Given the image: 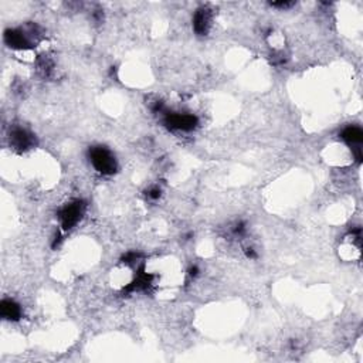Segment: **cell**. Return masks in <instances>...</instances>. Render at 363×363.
<instances>
[{"label": "cell", "instance_id": "obj_3", "mask_svg": "<svg viewBox=\"0 0 363 363\" xmlns=\"http://www.w3.org/2000/svg\"><path fill=\"white\" fill-rule=\"evenodd\" d=\"M168 124L175 129L189 131L196 125V118L189 114H173L168 117Z\"/></svg>", "mask_w": 363, "mask_h": 363}, {"label": "cell", "instance_id": "obj_1", "mask_svg": "<svg viewBox=\"0 0 363 363\" xmlns=\"http://www.w3.org/2000/svg\"><path fill=\"white\" fill-rule=\"evenodd\" d=\"M91 162H92L96 171L104 173V175L114 173L115 168H117L115 158L105 148H94L91 150Z\"/></svg>", "mask_w": 363, "mask_h": 363}, {"label": "cell", "instance_id": "obj_7", "mask_svg": "<svg viewBox=\"0 0 363 363\" xmlns=\"http://www.w3.org/2000/svg\"><path fill=\"white\" fill-rule=\"evenodd\" d=\"M11 138H13V140H14V145H16L17 148H26V146H29V145L32 143L30 135H29L26 131H23V129H17V131H14Z\"/></svg>", "mask_w": 363, "mask_h": 363}, {"label": "cell", "instance_id": "obj_2", "mask_svg": "<svg viewBox=\"0 0 363 363\" xmlns=\"http://www.w3.org/2000/svg\"><path fill=\"white\" fill-rule=\"evenodd\" d=\"M81 214H83V204L80 202L67 204L60 213V219H61L64 228H71L73 226L77 225Z\"/></svg>", "mask_w": 363, "mask_h": 363}, {"label": "cell", "instance_id": "obj_5", "mask_svg": "<svg viewBox=\"0 0 363 363\" xmlns=\"http://www.w3.org/2000/svg\"><path fill=\"white\" fill-rule=\"evenodd\" d=\"M362 131H361V128H356V127H349V128L345 129L343 134H342V138L345 139L346 142L352 143V145H359L362 142Z\"/></svg>", "mask_w": 363, "mask_h": 363}, {"label": "cell", "instance_id": "obj_4", "mask_svg": "<svg viewBox=\"0 0 363 363\" xmlns=\"http://www.w3.org/2000/svg\"><path fill=\"white\" fill-rule=\"evenodd\" d=\"M194 30L199 34H203L207 32L209 23H210V16L207 10H199L194 16Z\"/></svg>", "mask_w": 363, "mask_h": 363}, {"label": "cell", "instance_id": "obj_6", "mask_svg": "<svg viewBox=\"0 0 363 363\" xmlns=\"http://www.w3.org/2000/svg\"><path fill=\"white\" fill-rule=\"evenodd\" d=\"M1 315L4 318H9V319H16L20 315V307L11 301H3L1 302Z\"/></svg>", "mask_w": 363, "mask_h": 363}]
</instances>
